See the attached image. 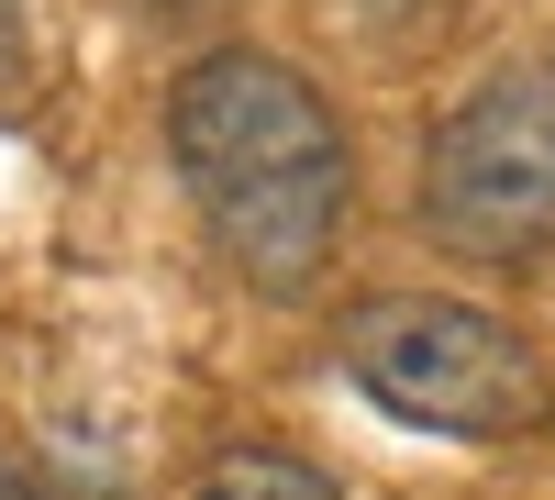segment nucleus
Returning a JSON list of instances; mask_svg holds the SVG:
<instances>
[{
    "label": "nucleus",
    "instance_id": "obj_2",
    "mask_svg": "<svg viewBox=\"0 0 555 500\" xmlns=\"http://www.w3.org/2000/svg\"><path fill=\"white\" fill-rule=\"evenodd\" d=\"M345 379L378 400L389 423L411 434H444V445H522L555 412V379L544 356L478 300H444V290H378L334 323Z\"/></svg>",
    "mask_w": 555,
    "mask_h": 500
},
{
    "label": "nucleus",
    "instance_id": "obj_1",
    "mask_svg": "<svg viewBox=\"0 0 555 500\" xmlns=\"http://www.w3.org/2000/svg\"><path fill=\"white\" fill-rule=\"evenodd\" d=\"M167 167L211 256L256 300H311L356 211V156L334 101L267 44H211L167 78Z\"/></svg>",
    "mask_w": 555,
    "mask_h": 500
},
{
    "label": "nucleus",
    "instance_id": "obj_4",
    "mask_svg": "<svg viewBox=\"0 0 555 500\" xmlns=\"http://www.w3.org/2000/svg\"><path fill=\"white\" fill-rule=\"evenodd\" d=\"M178 500H334V478L311 457H289V445H234V457H211Z\"/></svg>",
    "mask_w": 555,
    "mask_h": 500
},
{
    "label": "nucleus",
    "instance_id": "obj_7",
    "mask_svg": "<svg viewBox=\"0 0 555 500\" xmlns=\"http://www.w3.org/2000/svg\"><path fill=\"white\" fill-rule=\"evenodd\" d=\"M145 12H167V23H190V12H222V0H145Z\"/></svg>",
    "mask_w": 555,
    "mask_h": 500
},
{
    "label": "nucleus",
    "instance_id": "obj_6",
    "mask_svg": "<svg viewBox=\"0 0 555 500\" xmlns=\"http://www.w3.org/2000/svg\"><path fill=\"white\" fill-rule=\"evenodd\" d=\"M23 89V0H0V101Z\"/></svg>",
    "mask_w": 555,
    "mask_h": 500
},
{
    "label": "nucleus",
    "instance_id": "obj_5",
    "mask_svg": "<svg viewBox=\"0 0 555 500\" xmlns=\"http://www.w3.org/2000/svg\"><path fill=\"white\" fill-rule=\"evenodd\" d=\"M0 500H67V489H56V467H44L34 445L12 434V412H0Z\"/></svg>",
    "mask_w": 555,
    "mask_h": 500
},
{
    "label": "nucleus",
    "instance_id": "obj_3",
    "mask_svg": "<svg viewBox=\"0 0 555 500\" xmlns=\"http://www.w3.org/2000/svg\"><path fill=\"white\" fill-rule=\"evenodd\" d=\"M423 222L434 245L533 267L555 256V56L478 78L423 145Z\"/></svg>",
    "mask_w": 555,
    "mask_h": 500
}]
</instances>
